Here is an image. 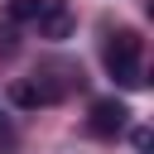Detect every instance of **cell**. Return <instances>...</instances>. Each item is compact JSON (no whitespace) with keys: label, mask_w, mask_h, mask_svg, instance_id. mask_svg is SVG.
I'll return each mask as SVG.
<instances>
[{"label":"cell","mask_w":154,"mask_h":154,"mask_svg":"<svg viewBox=\"0 0 154 154\" xmlns=\"http://www.w3.org/2000/svg\"><path fill=\"white\" fill-rule=\"evenodd\" d=\"M140 53H144V43H140V34L135 29H116L111 38H106V67H111V77L120 82V87H144V67H140Z\"/></svg>","instance_id":"6da1fadb"},{"label":"cell","mask_w":154,"mask_h":154,"mask_svg":"<svg viewBox=\"0 0 154 154\" xmlns=\"http://www.w3.org/2000/svg\"><path fill=\"white\" fill-rule=\"evenodd\" d=\"M38 14V0H10V19H34Z\"/></svg>","instance_id":"5b68a950"},{"label":"cell","mask_w":154,"mask_h":154,"mask_svg":"<svg viewBox=\"0 0 154 154\" xmlns=\"http://www.w3.org/2000/svg\"><path fill=\"white\" fill-rule=\"evenodd\" d=\"M125 120H130V111H125V101H116V96H106V101H96L91 106V135H120L125 130Z\"/></svg>","instance_id":"277c9868"},{"label":"cell","mask_w":154,"mask_h":154,"mask_svg":"<svg viewBox=\"0 0 154 154\" xmlns=\"http://www.w3.org/2000/svg\"><path fill=\"white\" fill-rule=\"evenodd\" d=\"M38 34L43 38H67L72 34V14H67V0H38V14H34Z\"/></svg>","instance_id":"3957f363"},{"label":"cell","mask_w":154,"mask_h":154,"mask_svg":"<svg viewBox=\"0 0 154 154\" xmlns=\"http://www.w3.org/2000/svg\"><path fill=\"white\" fill-rule=\"evenodd\" d=\"M67 87L63 82H48V72H34V77H19V82H10V101L14 106H48V101H58Z\"/></svg>","instance_id":"7a4b0ae2"}]
</instances>
